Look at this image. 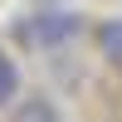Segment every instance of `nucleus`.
Segmentation results:
<instances>
[{
    "label": "nucleus",
    "mask_w": 122,
    "mask_h": 122,
    "mask_svg": "<svg viewBox=\"0 0 122 122\" xmlns=\"http://www.w3.org/2000/svg\"><path fill=\"white\" fill-rule=\"evenodd\" d=\"M83 34V15L78 10H34L29 20H20V39L34 49H64Z\"/></svg>",
    "instance_id": "obj_1"
},
{
    "label": "nucleus",
    "mask_w": 122,
    "mask_h": 122,
    "mask_svg": "<svg viewBox=\"0 0 122 122\" xmlns=\"http://www.w3.org/2000/svg\"><path fill=\"white\" fill-rule=\"evenodd\" d=\"M93 39H98V54H103L112 68H122V15H107L103 25L93 29Z\"/></svg>",
    "instance_id": "obj_2"
},
{
    "label": "nucleus",
    "mask_w": 122,
    "mask_h": 122,
    "mask_svg": "<svg viewBox=\"0 0 122 122\" xmlns=\"http://www.w3.org/2000/svg\"><path fill=\"white\" fill-rule=\"evenodd\" d=\"M10 122H64V112H59L49 98H20V103L10 107Z\"/></svg>",
    "instance_id": "obj_3"
},
{
    "label": "nucleus",
    "mask_w": 122,
    "mask_h": 122,
    "mask_svg": "<svg viewBox=\"0 0 122 122\" xmlns=\"http://www.w3.org/2000/svg\"><path fill=\"white\" fill-rule=\"evenodd\" d=\"M20 64H15V54L10 49H0V107H15L20 103Z\"/></svg>",
    "instance_id": "obj_4"
}]
</instances>
